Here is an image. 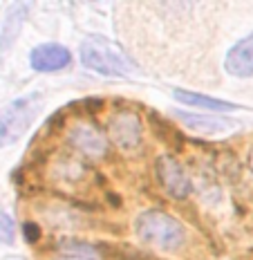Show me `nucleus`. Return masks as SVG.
Masks as SVG:
<instances>
[{
	"label": "nucleus",
	"mask_w": 253,
	"mask_h": 260,
	"mask_svg": "<svg viewBox=\"0 0 253 260\" xmlns=\"http://www.w3.org/2000/svg\"><path fill=\"white\" fill-rule=\"evenodd\" d=\"M54 260H99L96 251H92V247L81 245V242H63L61 253Z\"/></svg>",
	"instance_id": "12"
},
{
	"label": "nucleus",
	"mask_w": 253,
	"mask_h": 260,
	"mask_svg": "<svg viewBox=\"0 0 253 260\" xmlns=\"http://www.w3.org/2000/svg\"><path fill=\"white\" fill-rule=\"evenodd\" d=\"M14 222L9 215H5V213H0V242H5V245H12L14 242Z\"/></svg>",
	"instance_id": "13"
},
{
	"label": "nucleus",
	"mask_w": 253,
	"mask_h": 260,
	"mask_svg": "<svg viewBox=\"0 0 253 260\" xmlns=\"http://www.w3.org/2000/svg\"><path fill=\"white\" fill-rule=\"evenodd\" d=\"M81 63L105 77H132L137 70L126 52L103 36H90L81 43Z\"/></svg>",
	"instance_id": "2"
},
{
	"label": "nucleus",
	"mask_w": 253,
	"mask_h": 260,
	"mask_svg": "<svg viewBox=\"0 0 253 260\" xmlns=\"http://www.w3.org/2000/svg\"><path fill=\"white\" fill-rule=\"evenodd\" d=\"M107 137L121 150H134L141 144V119L132 110H121L107 123Z\"/></svg>",
	"instance_id": "4"
},
{
	"label": "nucleus",
	"mask_w": 253,
	"mask_h": 260,
	"mask_svg": "<svg viewBox=\"0 0 253 260\" xmlns=\"http://www.w3.org/2000/svg\"><path fill=\"white\" fill-rule=\"evenodd\" d=\"M224 70H227L231 77H238V79L251 77L253 74V34L244 36V39L238 41L227 52Z\"/></svg>",
	"instance_id": "7"
},
{
	"label": "nucleus",
	"mask_w": 253,
	"mask_h": 260,
	"mask_svg": "<svg viewBox=\"0 0 253 260\" xmlns=\"http://www.w3.org/2000/svg\"><path fill=\"white\" fill-rule=\"evenodd\" d=\"M179 121H184L186 128L197 130L204 135H218V133H227V130L235 128V121L224 117H211V115H191V112H175Z\"/></svg>",
	"instance_id": "9"
},
{
	"label": "nucleus",
	"mask_w": 253,
	"mask_h": 260,
	"mask_svg": "<svg viewBox=\"0 0 253 260\" xmlns=\"http://www.w3.org/2000/svg\"><path fill=\"white\" fill-rule=\"evenodd\" d=\"M25 236L29 240H34V224H25Z\"/></svg>",
	"instance_id": "14"
},
{
	"label": "nucleus",
	"mask_w": 253,
	"mask_h": 260,
	"mask_svg": "<svg viewBox=\"0 0 253 260\" xmlns=\"http://www.w3.org/2000/svg\"><path fill=\"white\" fill-rule=\"evenodd\" d=\"M41 110V94H27L14 99L0 110V148L16 144L29 130Z\"/></svg>",
	"instance_id": "3"
},
{
	"label": "nucleus",
	"mask_w": 253,
	"mask_h": 260,
	"mask_svg": "<svg viewBox=\"0 0 253 260\" xmlns=\"http://www.w3.org/2000/svg\"><path fill=\"white\" fill-rule=\"evenodd\" d=\"M173 96L177 101H182V104H186V106L206 108V110H215V112H224V110H233V108H238L235 104H229V101H222V99H213V96H206V94H197V92L175 90Z\"/></svg>",
	"instance_id": "10"
},
{
	"label": "nucleus",
	"mask_w": 253,
	"mask_h": 260,
	"mask_svg": "<svg viewBox=\"0 0 253 260\" xmlns=\"http://www.w3.org/2000/svg\"><path fill=\"white\" fill-rule=\"evenodd\" d=\"M29 63L36 72H58L72 63V52L58 43H43L31 50Z\"/></svg>",
	"instance_id": "6"
},
{
	"label": "nucleus",
	"mask_w": 253,
	"mask_h": 260,
	"mask_svg": "<svg viewBox=\"0 0 253 260\" xmlns=\"http://www.w3.org/2000/svg\"><path fill=\"white\" fill-rule=\"evenodd\" d=\"M134 234L143 245L159 249V251H177L186 242V229L173 215L164 211L150 209L137 215Z\"/></svg>",
	"instance_id": "1"
},
{
	"label": "nucleus",
	"mask_w": 253,
	"mask_h": 260,
	"mask_svg": "<svg viewBox=\"0 0 253 260\" xmlns=\"http://www.w3.org/2000/svg\"><path fill=\"white\" fill-rule=\"evenodd\" d=\"M69 144L85 157H103L107 150V139L92 126L79 123L69 130Z\"/></svg>",
	"instance_id": "8"
},
{
	"label": "nucleus",
	"mask_w": 253,
	"mask_h": 260,
	"mask_svg": "<svg viewBox=\"0 0 253 260\" xmlns=\"http://www.w3.org/2000/svg\"><path fill=\"white\" fill-rule=\"evenodd\" d=\"M157 177L159 184L170 198H186L191 193V177H188L186 169L170 155L157 157Z\"/></svg>",
	"instance_id": "5"
},
{
	"label": "nucleus",
	"mask_w": 253,
	"mask_h": 260,
	"mask_svg": "<svg viewBox=\"0 0 253 260\" xmlns=\"http://www.w3.org/2000/svg\"><path fill=\"white\" fill-rule=\"evenodd\" d=\"M246 164H249V171H251V175H253V146H251V150H249V159H246Z\"/></svg>",
	"instance_id": "15"
},
{
	"label": "nucleus",
	"mask_w": 253,
	"mask_h": 260,
	"mask_svg": "<svg viewBox=\"0 0 253 260\" xmlns=\"http://www.w3.org/2000/svg\"><path fill=\"white\" fill-rule=\"evenodd\" d=\"M27 7H29V5H25V3L23 5H14L12 7V14L7 16V23H5V27H3V45L0 47H7L9 43L16 39L20 25H23V14L27 12Z\"/></svg>",
	"instance_id": "11"
}]
</instances>
